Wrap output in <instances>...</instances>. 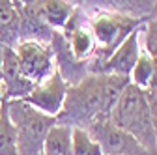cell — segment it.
I'll list each match as a JSON object with an SVG mask.
<instances>
[{"label": "cell", "mask_w": 157, "mask_h": 155, "mask_svg": "<svg viewBox=\"0 0 157 155\" xmlns=\"http://www.w3.org/2000/svg\"><path fill=\"white\" fill-rule=\"evenodd\" d=\"M0 71H2V97L6 101L25 99L34 90V82L26 79L13 47H4L0 51Z\"/></svg>", "instance_id": "cell-8"}, {"label": "cell", "mask_w": 157, "mask_h": 155, "mask_svg": "<svg viewBox=\"0 0 157 155\" xmlns=\"http://www.w3.org/2000/svg\"><path fill=\"white\" fill-rule=\"evenodd\" d=\"M8 116L11 120L19 155H41L43 140L56 123L54 116L39 112L25 99L8 101Z\"/></svg>", "instance_id": "cell-4"}, {"label": "cell", "mask_w": 157, "mask_h": 155, "mask_svg": "<svg viewBox=\"0 0 157 155\" xmlns=\"http://www.w3.org/2000/svg\"><path fill=\"white\" fill-rule=\"evenodd\" d=\"M0 155H19L15 131H13L11 120L8 116V101L6 99L2 105V112H0Z\"/></svg>", "instance_id": "cell-14"}, {"label": "cell", "mask_w": 157, "mask_h": 155, "mask_svg": "<svg viewBox=\"0 0 157 155\" xmlns=\"http://www.w3.org/2000/svg\"><path fill=\"white\" fill-rule=\"evenodd\" d=\"M86 131L99 144L103 155H153L144 146H140L129 133L116 127L110 118L92 122Z\"/></svg>", "instance_id": "cell-5"}, {"label": "cell", "mask_w": 157, "mask_h": 155, "mask_svg": "<svg viewBox=\"0 0 157 155\" xmlns=\"http://www.w3.org/2000/svg\"><path fill=\"white\" fill-rule=\"evenodd\" d=\"M153 17H157V6H155V11H153ZM153 17H151V19H153Z\"/></svg>", "instance_id": "cell-22"}, {"label": "cell", "mask_w": 157, "mask_h": 155, "mask_svg": "<svg viewBox=\"0 0 157 155\" xmlns=\"http://www.w3.org/2000/svg\"><path fill=\"white\" fill-rule=\"evenodd\" d=\"M148 95V103H150V116H151V125L155 133V140H157V90H146Z\"/></svg>", "instance_id": "cell-18"}, {"label": "cell", "mask_w": 157, "mask_h": 155, "mask_svg": "<svg viewBox=\"0 0 157 155\" xmlns=\"http://www.w3.org/2000/svg\"><path fill=\"white\" fill-rule=\"evenodd\" d=\"M151 71H153V66H151V56H148L144 51L140 52L139 60H136L135 67L131 69V75H129V82L139 86L140 90H148L150 88V82H151Z\"/></svg>", "instance_id": "cell-15"}, {"label": "cell", "mask_w": 157, "mask_h": 155, "mask_svg": "<svg viewBox=\"0 0 157 155\" xmlns=\"http://www.w3.org/2000/svg\"><path fill=\"white\" fill-rule=\"evenodd\" d=\"M78 8L92 6L94 9H105V11H114L136 19H151L157 0H78Z\"/></svg>", "instance_id": "cell-10"}, {"label": "cell", "mask_w": 157, "mask_h": 155, "mask_svg": "<svg viewBox=\"0 0 157 155\" xmlns=\"http://www.w3.org/2000/svg\"><path fill=\"white\" fill-rule=\"evenodd\" d=\"M144 34V52L148 56H157V17L148 19L142 26Z\"/></svg>", "instance_id": "cell-17"}, {"label": "cell", "mask_w": 157, "mask_h": 155, "mask_svg": "<svg viewBox=\"0 0 157 155\" xmlns=\"http://www.w3.org/2000/svg\"><path fill=\"white\" fill-rule=\"evenodd\" d=\"M0 88H2V71H0ZM2 92V90H0Z\"/></svg>", "instance_id": "cell-21"}, {"label": "cell", "mask_w": 157, "mask_h": 155, "mask_svg": "<svg viewBox=\"0 0 157 155\" xmlns=\"http://www.w3.org/2000/svg\"><path fill=\"white\" fill-rule=\"evenodd\" d=\"M127 84L129 79L120 75H86L78 84L67 86L62 110L56 116V123L86 129L95 120L110 118V110Z\"/></svg>", "instance_id": "cell-1"}, {"label": "cell", "mask_w": 157, "mask_h": 155, "mask_svg": "<svg viewBox=\"0 0 157 155\" xmlns=\"http://www.w3.org/2000/svg\"><path fill=\"white\" fill-rule=\"evenodd\" d=\"M21 9L23 4H19L17 0H0V51L19 43Z\"/></svg>", "instance_id": "cell-12"}, {"label": "cell", "mask_w": 157, "mask_h": 155, "mask_svg": "<svg viewBox=\"0 0 157 155\" xmlns=\"http://www.w3.org/2000/svg\"><path fill=\"white\" fill-rule=\"evenodd\" d=\"M32 8L45 25H49L52 30L62 32L77 6L69 0H36Z\"/></svg>", "instance_id": "cell-11"}, {"label": "cell", "mask_w": 157, "mask_h": 155, "mask_svg": "<svg viewBox=\"0 0 157 155\" xmlns=\"http://www.w3.org/2000/svg\"><path fill=\"white\" fill-rule=\"evenodd\" d=\"M142 26L140 25L136 30H133L125 40L120 43V47H118L107 60L99 66V69H97L95 73H109V75H120V77H127L131 75V69L135 67L136 60H139L140 56V34H142Z\"/></svg>", "instance_id": "cell-9"}, {"label": "cell", "mask_w": 157, "mask_h": 155, "mask_svg": "<svg viewBox=\"0 0 157 155\" xmlns=\"http://www.w3.org/2000/svg\"><path fill=\"white\" fill-rule=\"evenodd\" d=\"M73 127L54 123L43 140L41 155H73Z\"/></svg>", "instance_id": "cell-13"}, {"label": "cell", "mask_w": 157, "mask_h": 155, "mask_svg": "<svg viewBox=\"0 0 157 155\" xmlns=\"http://www.w3.org/2000/svg\"><path fill=\"white\" fill-rule=\"evenodd\" d=\"M17 2H19V4H23V6H32L36 0H17Z\"/></svg>", "instance_id": "cell-19"}, {"label": "cell", "mask_w": 157, "mask_h": 155, "mask_svg": "<svg viewBox=\"0 0 157 155\" xmlns=\"http://www.w3.org/2000/svg\"><path fill=\"white\" fill-rule=\"evenodd\" d=\"M110 122L116 127L129 133L150 153L157 155V140L151 125L146 90H140L139 86L129 82L110 110Z\"/></svg>", "instance_id": "cell-2"}, {"label": "cell", "mask_w": 157, "mask_h": 155, "mask_svg": "<svg viewBox=\"0 0 157 155\" xmlns=\"http://www.w3.org/2000/svg\"><path fill=\"white\" fill-rule=\"evenodd\" d=\"M66 92H67V82L62 79L58 69H54L45 81L34 86V90L25 97V101L34 108H37L39 112L56 118L58 112L62 110Z\"/></svg>", "instance_id": "cell-7"}, {"label": "cell", "mask_w": 157, "mask_h": 155, "mask_svg": "<svg viewBox=\"0 0 157 155\" xmlns=\"http://www.w3.org/2000/svg\"><path fill=\"white\" fill-rule=\"evenodd\" d=\"M15 54L19 58V64L26 79H30L34 84H39L56 69L54 64V52L51 45L41 41L25 40L19 41L15 47Z\"/></svg>", "instance_id": "cell-6"}, {"label": "cell", "mask_w": 157, "mask_h": 155, "mask_svg": "<svg viewBox=\"0 0 157 155\" xmlns=\"http://www.w3.org/2000/svg\"><path fill=\"white\" fill-rule=\"evenodd\" d=\"M2 105H4V97H2V92H0V112H2Z\"/></svg>", "instance_id": "cell-20"}, {"label": "cell", "mask_w": 157, "mask_h": 155, "mask_svg": "<svg viewBox=\"0 0 157 155\" xmlns=\"http://www.w3.org/2000/svg\"><path fill=\"white\" fill-rule=\"evenodd\" d=\"M71 140H73V155H103L99 144L90 137L86 129L73 127Z\"/></svg>", "instance_id": "cell-16"}, {"label": "cell", "mask_w": 157, "mask_h": 155, "mask_svg": "<svg viewBox=\"0 0 157 155\" xmlns=\"http://www.w3.org/2000/svg\"><path fill=\"white\" fill-rule=\"evenodd\" d=\"M144 23L146 19H136L105 9H94L88 17V26L95 40V52L88 60V71L95 73L125 37Z\"/></svg>", "instance_id": "cell-3"}]
</instances>
